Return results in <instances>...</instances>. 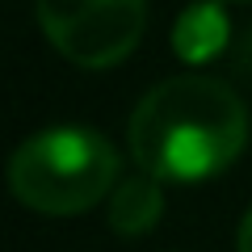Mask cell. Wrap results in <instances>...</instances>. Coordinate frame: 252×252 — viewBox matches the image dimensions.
<instances>
[{
  "mask_svg": "<svg viewBox=\"0 0 252 252\" xmlns=\"http://www.w3.org/2000/svg\"><path fill=\"white\" fill-rule=\"evenodd\" d=\"M227 17L219 4H189L185 13H181L177 30H172V42H177V55L185 63H202L210 59V55H219V46L227 42Z\"/></svg>",
  "mask_w": 252,
  "mask_h": 252,
  "instance_id": "5",
  "label": "cell"
},
{
  "mask_svg": "<svg viewBox=\"0 0 252 252\" xmlns=\"http://www.w3.org/2000/svg\"><path fill=\"white\" fill-rule=\"evenodd\" d=\"M235 252H252V206L240 223V235H235Z\"/></svg>",
  "mask_w": 252,
  "mask_h": 252,
  "instance_id": "6",
  "label": "cell"
},
{
  "mask_svg": "<svg viewBox=\"0 0 252 252\" xmlns=\"http://www.w3.org/2000/svg\"><path fill=\"white\" fill-rule=\"evenodd\" d=\"M164 181L147 177V172H139V177H126L114 185V193H109V227L122 235H143L152 231L156 223H160V210H164Z\"/></svg>",
  "mask_w": 252,
  "mask_h": 252,
  "instance_id": "4",
  "label": "cell"
},
{
  "mask_svg": "<svg viewBox=\"0 0 252 252\" xmlns=\"http://www.w3.org/2000/svg\"><path fill=\"white\" fill-rule=\"evenodd\" d=\"M248 139V114L235 89L210 76L160 80L130 114L126 143L139 172L193 185L223 172Z\"/></svg>",
  "mask_w": 252,
  "mask_h": 252,
  "instance_id": "1",
  "label": "cell"
},
{
  "mask_svg": "<svg viewBox=\"0 0 252 252\" xmlns=\"http://www.w3.org/2000/svg\"><path fill=\"white\" fill-rule=\"evenodd\" d=\"M9 185L38 215H80L118 185V152L93 130H46L17 147Z\"/></svg>",
  "mask_w": 252,
  "mask_h": 252,
  "instance_id": "2",
  "label": "cell"
},
{
  "mask_svg": "<svg viewBox=\"0 0 252 252\" xmlns=\"http://www.w3.org/2000/svg\"><path fill=\"white\" fill-rule=\"evenodd\" d=\"M51 46L76 67H114L139 46L147 0H34Z\"/></svg>",
  "mask_w": 252,
  "mask_h": 252,
  "instance_id": "3",
  "label": "cell"
},
{
  "mask_svg": "<svg viewBox=\"0 0 252 252\" xmlns=\"http://www.w3.org/2000/svg\"><path fill=\"white\" fill-rule=\"evenodd\" d=\"M244 63H248V67H252V38H248V51H244Z\"/></svg>",
  "mask_w": 252,
  "mask_h": 252,
  "instance_id": "7",
  "label": "cell"
}]
</instances>
